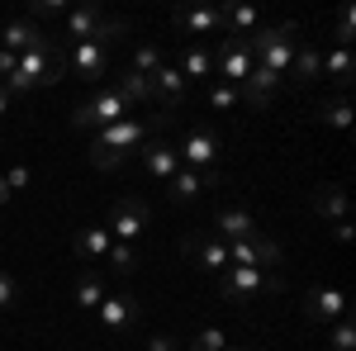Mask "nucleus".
I'll return each mask as SVG.
<instances>
[{"label": "nucleus", "instance_id": "423d86ee", "mask_svg": "<svg viewBox=\"0 0 356 351\" xmlns=\"http://www.w3.org/2000/svg\"><path fill=\"white\" fill-rule=\"evenodd\" d=\"M119 33H129V24L124 19H110L100 5H76V10H67L62 15V33H57V43L67 38V43H110V38H119Z\"/></svg>", "mask_w": 356, "mask_h": 351}, {"label": "nucleus", "instance_id": "aec40b11", "mask_svg": "<svg viewBox=\"0 0 356 351\" xmlns=\"http://www.w3.org/2000/svg\"><path fill=\"white\" fill-rule=\"evenodd\" d=\"M171 67H176L191 85L195 81H214V43H186Z\"/></svg>", "mask_w": 356, "mask_h": 351}, {"label": "nucleus", "instance_id": "4468645a", "mask_svg": "<svg viewBox=\"0 0 356 351\" xmlns=\"http://www.w3.org/2000/svg\"><path fill=\"white\" fill-rule=\"evenodd\" d=\"M138 162H143V171H147V181H157V186H166V181L176 176V166H181V157H176V147H171L166 138H147V142L138 147Z\"/></svg>", "mask_w": 356, "mask_h": 351}, {"label": "nucleus", "instance_id": "a211bd4d", "mask_svg": "<svg viewBox=\"0 0 356 351\" xmlns=\"http://www.w3.org/2000/svg\"><path fill=\"white\" fill-rule=\"evenodd\" d=\"M209 233H214L219 243H243V238H257L261 228H257V218L247 214L243 204H228V209H219V214H214Z\"/></svg>", "mask_w": 356, "mask_h": 351}, {"label": "nucleus", "instance_id": "dca6fc26", "mask_svg": "<svg viewBox=\"0 0 356 351\" xmlns=\"http://www.w3.org/2000/svg\"><path fill=\"white\" fill-rule=\"evenodd\" d=\"M48 38H53V33H43L29 15H15V19H5V24H0V48H5V53H15V57L29 53V48H38V43H48Z\"/></svg>", "mask_w": 356, "mask_h": 351}, {"label": "nucleus", "instance_id": "c756f323", "mask_svg": "<svg viewBox=\"0 0 356 351\" xmlns=\"http://www.w3.org/2000/svg\"><path fill=\"white\" fill-rule=\"evenodd\" d=\"M186 351H228V332L223 327H200L186 342Z\"/></svg>", "mask_w": 356, "mask_h": 351}, {"label": "nucleus", "instance_id": "bb28decb", "mask_svg": "<svg viewBox=\"0 0 356 351\" xmlns=\"http://www.w3.org/2000/svg\"><path fill=\"white\" fill-rule=\"evenodd\" d=\"M318 124H323V129H337V133H342V129H352V105H347V95H342V90H337L332 100L318 105Z\"/></svg>", "mask_w": 356, "mask_h": 351}, {"label": "nucleus", "instance_id": "4be33fe9", "mask_svg": "<svg viewBox=\"0 0 356 351\" xmlns=\"http://www.w3.org/2000/svg\"><path fill=\"white\" fill-rule=\"evenodd\" d=\"M110 228L105 223H86V228H76V261L81 266H105V256H110Z\"/></svg>", "mask_w": 356, "mask_h": 351}, {"label": "nucleus", "instance_id": "f257e3e1", "mask_svg": "<svg viewBox=\"0 0 356 351\" xmlns=\"http://www.w3.org/2000/svg\"><path fill=\"white\" fill-rule=\"evenodd\" d=\"M171 124L166 114H129V119H119V124H110V129H100V133H90V166H100V171H119V166L134 157L138 147L147 142V138H157Z\"/></svg>", "mask_w": 356, "mask_h": 351}, {"label": "nucleus", "instance_id": "f03ea898", "mask_svg": "<svg viewBox=\"0 0 356 351\" xmlns=\"http://www.w3.org/2000/svg\"><path fill=\"white\" fill-rule=\"evenodd\" d=\"M57 81H62V43L48 38V43H38V48L19 53L15 72H10L0 85L19 100V95H29V90H48V85H57Z\"/></svg>", "mask_w": 356, "mask_h": 351}, {"label": "nucleus", "instance_id": "4c0bfd02", "mask_svg": "<svg viewBox=\"0 0 356 351\" xmlns=\"http://www.w3.org/2000/svg\"><path fill=\"white\" fill-rule=\"evenodd\" d=\"M10 109H15V95H10V90H5V85H0V119H5V114H10Z\"/></svg>", "mask_w": 356, "mask_h": 351}, {"label": "nucleus", "instance_id": "f3484780", "mask_svg": "<svg viewBox=\"0 0 356 351\" xmlns=\"http://www.w3.org/2000/svg\"><path fill=\"white\" fill-rule=\"evenodd\" d=\"M186 252H191L195 270H204V275H223L228 270V243H219L214 233H195L186 243Z\"/></svg>", "mask_w": 356, "mask_h": 351}, {"label": "nucleus", "instance_id": "0eeeda50", "mask_svg": "<svg viewBox=\"0 0 356 351\" xmlns=\"http://www.w3.org/2000/svg\"><path fill=\"white\" fill-rule=\"evenodd\" d=\"M62 72L67 76H81L90 85H105V72H110V57H105V43H67L62 53Z\"/></svg>", "mask_w": 356, "mask_h": 351}, {"label": "nucleus", "instance_id": "20e7f679", "mask_svg": "<svg viewBox=\"0 0 356 351\" xmlns=\"http://www.w3.org/2000/svg\"><path fill=\"white\" fill-rule=\"evenodd\" d=\"M295 33H300V24H290V19H280V24H261L252 38H247V48H252V62L257 67H266L271 76H290V62H295Z\"/></svg>", "mask_w": 356, "mask_h": 351}, {"label": "nucleus", "instance_id": "58836bf2", "mask_svg": "<svg viewBox=\"0 0 356 351\" xmlns=\"http://www.w3.org/2000/svg\"><path fill=\"white\" fill-rule=\"evenodd\" d=\"M10 199H15V195H10V186H5V176H0V209H5Z\"/></svg>", "mask_w": 356, "mask_h": 351}, {"label": "nucleus", "instance_id": "39448f33", "mask_svg": "<svg viewBox=\"0 0 356 351\" xmlns=\"http://www.w3.org/2000/svg\"><path fill=\"white\" fill-rule=\"evenodd\" d=\"M275 290H280V270L275 266H228L219 275V299L223 304H238V309L275 295Z\"/></svg>", "mask_w": 356, "mask_h": 351}, {"label": "nucleus", "instance_id": "2eb2a0df", "mask_svg": "<svg viewBox=\"0 0 356 351\" xmlns=\"http://www.w3.org/2000/svg\"><path fill=\"white\" fill-rule=\"evenodd\" d=\"M204 190H219V171H191V166H176V176L166 181L171 204H195Z\"/></svg>", "mask_w": 356, "mask_h": 351}, {"label": "nucleus", "instance_id": "7c9ffc66", "mask_svg": "<svg viewBox=\"0 0 356 351\" xmlns=\"http://www.w3.org/2000/svg\"><path fill=\"white\" fill-rule=\"evenodd\" d=\"M328 347L332 351H356V323H352V313H347V318H337V323L328 327Z\"/></svg>", "mask_w": 356, "mask_h": 351}, {"label": "nucleus", "instance_id": "b1692460", "mask_svg": "<svg viewBox=\"0 0 356 351\" xmlns=\"http://www.w3.org/2000/svg\"><path fill=\"white\" fill-rule=\"evenodd\" d=\"M318 76H332V81L342 85V95H347V85H352V48H337L332 43L328 53L318 57Z\"/></svg>", "mask_w": 356, "mask_h": 351}, {"label": "nucleus", "instance_id": "e433bc0d", "mask_svg": "<svg viewBox=\"0 0 356 351\" xmlns=\"http://www.w3.org/2000/svg\"><path fill=\"white\" fill-rule=\"evenodd\" d=\"M15 62H19V57H15V53H5V48H0V81H5V76L15 72Z\"/></svg>", "mask_w": 356, "mask_h": 351}, {"label": "nucleus", "instance_id": "ea45409f", "mask_svg": "<svg viewBox=\"0 0 356 351\" xmlns=\"http://www.w3.org/2000/svg\"><path fill=\"white\" fill-rule=\"evenodd\" d=\"M228 351H261V347H252V342H243V347H228Z\"/></svg>", "mask_w": 356, "mask_h": 351}, {"label": "nucleus", "instance_id": "c85d7f7f", "mask_svg": "<svg viewBox=\"0 0 356 351\" xmlns=\"http://www.w3.org/2000/svg\"><path fill=\"white\" fill-rule=\"evenodd\" d=\"M119 85L129 90L134 109H138V105H152V109H157V95H152V81H147V76H134V72H124V76H119Z\"/></svg>", "mask_w": 356, "mask_h": 351}, {"label": "nucleus", "instance_id": "412c9836", "mask_svg": "<svg viewBox=\"0 0 356 351\" xmlns=\"http://www.w3.org/2000/svg\"><path fill=\"white\" fill-rule=\"evenodd\" d=\"M105 295H110V280H105L100 266H81L76 270V285H72V304H76V309L95 313V309L105 304Z\"/></svg>", "mask_w": 356, "mask_h": 351}, {"label": "nucleus", "instance_id": "cd10ccee", "mask_svg": "<svg viewBox=\"0 0 356 351\" xmlns=\"http://www.w3.org/2000/svg\"><path fill=\"white\" fill-rule=\"evenodd\" d=\"M204 100H209V109H214V114H228V109H238V105H243L238 85H223V81H209Z\"/></svg>", "mask_w": 356, "mask_h": 351}, {"label": "nucleus", "instance_id": "9b49d317", "mask_svg": "<svg viewBox=\"0 0 356 351\" xmlns=\"http://www.w3.org/2000/svg\"><path fill=\"white\" fill-rule=\"evenodd\" d=\"M100 313V332H110V337H124L129 327L143 318V304H138L129 290H114V295H105V304L95 309Z\"/></svg>", "mask_w": 356, "mask_h": 351}, {"label": "nucleus", "instance_id": "393cba45", "mask_svg": "<svg viewBox=\"0 0 356 351\" xmlns=\"http://www.w3.org/2000/svg\"><path fill=\"white\" fill-rule=\"evenodd\" d=\"M314 214L318 218H332V223H347V195H342V186H318L314 190Z\"/></svg>", "mask_w": 356, "mask_h": 351}, {"label": "nucleus", "instance_id": "a878e982", "mask_svg": "<svg viewBox=\"0 0 356 351\" xmlns=\"http://www.w3.org/2000/svg\"><path fill=\"white\" fill-rule=\"evenodd\" d=\"M318 48H314V43H300V48H295V62H290V76H285V81H295V85H314L318 81Z\"/></svg>", "mask_w": 356, "mask_h": 351}, {"label": "nucleus", "instance_id": "473e14b6", "mask_svg": "<svg viewBox=\"0 0 356 351\" xmlns=\"http://www.w3.org/2000/svg\"><path fill=\"white\" fill-rule=\"evenodd\" d=\"M105 266H114L119 275H134V270H138V247L114 243V247H110V256H105Z\"/></svg>", "mask_w": 356, "mask_h": 351}, {"label": "nucleus", "instance_id": "5701e85b", "mask_svg": "<svg viewBox=\"0 0 356 351\" xmlns=\"http://www.w3.org/2000/svg\"><path fill=\"white\" fill-rule=\"evenodd\" d=\"M280 85H285V81L271 76L266 67H252V76L238 85V95H243V105H252V109H271L275 95H280Z\"/></svg>", "mask_w": 356, "mask_h": 351}, {"label": "nucleus", "instance_id": "6e6552de", "mask_svg": "<svg viewBox=\"0 0 356 351\" xmlns=\"http://www.w3.org/2000/svg\"><path fill=\"white\" fill-rule=\"evenodd\" d=\"M147 218H152L147 199H138V195H124V199H119V204L110 209L105 228H110V238H114V243H129V247H138L143 228H147Z\"/></svg>", "mask_w": 356, "mask_h": 351}, {"label": "nucleus", "instance_id": "7ed1b4c3", "mask_svg": "<svg viewBox=\"0 0 356 351\" xmlns=\"http://www.w3.org/2000/svg\"><path fill=\"white\" fill-rule=\"evenodd\" d=\"M129 114H138L134 100H129V90H124L119 81H105V85H95L81 105H76L72 124H76V129H86V133H100V129H110V124L129 119Z\"/></svg>", "mask_w": 356, "mask_h": 351}, {"label": "nucleus", "instance_id": "2f4dec72", "mask_svg": "<svg viewBox=\"0 0 356 351\" xmlns=\"http://www.w3.org/2000/svg\"><path fill=\"white\" fill-rule=\"evenodd\" d=\"M157 67H166V57H162V48H152V43H147V48H138L134 62H129V72H134V76H152Z\"/></svg>", "mask_w": 356, "mask_h": 351}, {"label": "nucleus", "instance_id": "f704fd0d", "mask_svg": "<svg viewBox=\"0 0 356 351\" xmlns=\"http://www.w3.org/2000/svg\"><path fill=\"white\" fill-rule=\"evenodd\" d=\"M29 181H33V171H29L24 162H15L10 171H5V186H10V195H15V190H24Z\"/></svg>", "mask_w": 356, "mask_h": 351}, {"label": "nucleus", "instance_id": "72a5a7b5", "mask_svg": "<svg viewBox=\"0 0 356 351\" xmlns=\"http://www.w3.org/2000/svg\"><path fill=\"white\" fill-rule=\"evenodd\" d=\"M19 304V280H15V270L0 266V313H10Z\"/></svg>", "mask_w": 356, "mask_h": 351}, {"label": "nucleus", "instance_id": "f8f14e48", "mask_svg": "<svg viewBox=\"0 0 356 351\" xmlns=\"http://www.w3.org/2000/svg\"><path fill=\"white\" fill-rule=\"evenodd\" d=\"M147 81H152V95H157V114L176 119V109L191 100V81H186V76H181V72H176L171 62H166V67H157V72H152Z\"/></svg>", "mask_w": 356, "mask_h": 351}, {"label": "nucleus", "instance_id": "6ab92c4d", "mask_svg": "<svg viewBox=\"0 0 356 351\" xmlns=\"http://www.w3.org/2000/svg\"><path fill=\"white\" fill-rule=\"evenodd\" d=\"M228 266H280V247L271 238H243V243H228Z\"/></svg>", "mask_w": 356, "mask_h": 351}, {"label": "nucleus", "instance_id": "1a4fd4ad", "mask_svg": "<svg viewBox=\"0 0 356 351\" xmlns=\"http://www.w3.org/2000/svg\"><path fill=\"white\" fill-rule=\"evenodd\" d=\"M171 24L186 33V43H214V38H223V10L219 5H186L171 15Z\"/></svg>", "mask_w": 356, "mask_h": 351}, {"label": "nucleus", "instance_id": "c9c22d12", "mask_svg": "<svg viewBox=\"0 0 356 351\" xmlns=\"http://www.w3.org/2000/svg\"><path fill=\"white\" fill-rule=\"evenodd\" d=\"M147 351H186V342L171 337V332H152V337H147Z\"/></svg>", "mask_w": 356, "mask_h": 351}, {"label": "nucleus", "instance_id": "9d476101", "mask_svg": "<svg viewBox=\"0 0 356 351\" xmlns=\"http://www.w3.org/2000/svg\"><path fill=\"white\" fill-rule=\"evenodd\" d=\"M176 147V157L181 166H191V171H214L219 166V138L209 133V129H191V133H181V142H171Z\"/></svg>", "mask_w": 356, "mask_h": 351}, {"label": "nucleus", "instance_id": "ddd939ff", "mask_svg": "<svg viewBox=\"0 0 356 351\" xmlns=\"http://www.w3.org/2000/svg\"><path fill=\"white\" fill-rule=\"evenodd\" d=\"M304 318L318 327H332L337 318H347V295L342 290H332V285H318V290H309L304 295Z\"/></svg>", "mask_w": 356, "mask_h": 351}]
</instances>
